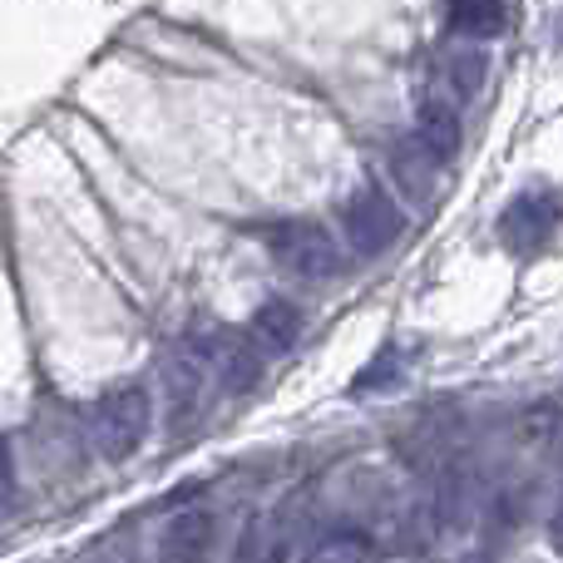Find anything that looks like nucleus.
I'll list each match as a JSON object with an SVG mask.
<instances>
[{
  "label": "nucleus",
  "instance_id": "f257e3e1",
  "mask_svg": "<svg viewBox=\"0 0 563 563\" xmlns=\"http://www.w3.org/2000/svg\"><path fill=\"white\" fill-rule=\"evenodd\" d=\"M148 426H154V390L129 380V386H114L89 416V440L104 460H129L139 445L148 440Z\"/></svg>",
  "mask_w": 563,
  "mask_h": 563
},
{
  "label": "nucleus",
  "instance_id": "f03ea898",
  "mask_svg": "<svg viewBox=\"0 0 563 563\" xmlns=\"http://www.w3.org/2000/svg\"><path fill=\"white\" fill-rule=\"evenodd\" d=\"M341 233H346V243L356 247L361 257H376L406 233V213L390 203V194L361 184L356 194L341 203Z\"/></svg>",
  "mask_w": 563,
  "mask_h": 563
},
{
  "label": "nucleus",
  "instance_id": "7ed1b4c3",
  "mask_svg": "<svg viewBox=\"0 0 563 563\" xmlns=\"http://www.w3.org/2000/svg\"><path fill=\"white\" fill-rule=\"evenodd\" d=\"M267 247L282 267H291L297 277H336L341 273V247L331 243L327 228L317 223H277L267 228Z\"/></svg>",
  "mask_w": 563,
  "mask_h": 563
},
{
  "label": "nucleus",
  "instance_id": "20e7f679",
  "mask_svg": "<svg viewBox=\"0 0 563 563\" xmlns=\"http://www.w3.org/2000/svg\"><path fill=\"white\" fill-rule=\"evenodd\" d=\"M559 223H563V198L554 188H529V194H519L515 203L505 208L499 238H505V247H515V253H539V247L559 233Z\"/></svg>",
  "mask_w": 563,
  "mask_h": 563
},
{
  "label": "nucleus",
  "instance_id": "39448f33",
  "mask_svg": "<svg viewBox=\"0 0 563 563\" xmlns=\"http://www.w3.org/2000/svg\"><path fill=\"white\" fill-rule=\"evenodd\" d=\"M213 534H218V525L208 509H184V515H174L164 529V563H208Z\"/></svg>",
  "mask_w": 563,
  "mask_h": 563
},
{
  "label": "nucleus",
  "instance_id": "423d86ee",
  "mask_svg": "<svg viewBox=\"0 0 563 563\" xmlns=\"http://www.w3.org/2000/svg\"><path fill=\"white\" fill-rule=\"evenodd\" d=\"M253 336L263 341L267 351H291L297 346V336H301V311L291 307V301H282V297L263 301L257 317H253Z\"/></svg>",
  "mask_w": 563,
  "mask_h": 563
},
{
  "label": "nucleus",
  "instance_id": "0eeeda50",
  "mask_svg": "<svg viewBox=\"0 0 563 563\" xmlns=\"http://www.w3.org/2000/svg\"><path fill=\"white\" fill-rule=\"evenodd\" d=\"M420 148H426L435 164L460 154V114L450 104H426L420 109Z\"/></svg>",
  "mask_w": 563,
  "mask_h": 563
},
{
  "label": "nucleus",
  "instance_id": "6e6552de",
  "mask_svg": "<svg viewBox=\"0 0 563 563\" xmlns=\"http://www.w3.org/2000/svg\"><path fill=\"white\" fill-rule=\"evenodd\" d=\"M509 25V10L505 5H485V0H470V5H455L450 10V30L465 40H495L505 35Z\"/></svg>",
  "mask_w": 563,
  "mask_h": 563
},
{
  "label": "nucleus",
  "instance_id": "1a4fd4ad",
  "mask_svg": "<svg viewBox=\"0 0 563 563\" xmlns=\"http://www.w3.org/2000/svg\"><path fill=\"white\" fill-rule=\"evenodd\" d=\"M257 380H263V356L247 346H228L223 351V390L243 396V390H253Z\"/></svg>",
  "mask_w": 563,
  "mask_h": 563
},
{
  "label": "nucleus",
  "instance_id": "9d476101",
  "mask_svg": "<svg viewBox=\"0 0 563 563\" xmlns=\"http://www.w3.org/2000/svg\"><path fill=\"white\" fill-rule=\"evenodd\" d=\"M164 376H168V390H174V416H178V406H194V396H198V366L174 356Z\"/></svg>",
  "mask_w": 563,
  "mask_h": 563
},
{
  "label": "nucleus",
  "instance_id": "9b49d317",
  "mask_svg": "<svg viewBox=\"0 0 563 563\" xmlns=\"http://www.w3.org/2000/svg\"><path fill=\"white\" fill-rule=\"evenodd\" d=\"M479 75H485V59H479V55L455 59V85L465 89V95H470V89H479Z\"/></svg>",
  "mask_w": 563,
  "mask_h": 563
},
{
  "label": "nucleus",
  "instance_id": "f8f14e48",
  "mask_svg": "<svg viewBox=\"0 0 563 563\" xmlns=\"http://www.w3.org/2000/svg\"><path fill=\"white\" fill-rule=\"evenodd\" d=\"M549 539H554V549L563 554V505L554 509V519H549Z\"/></svg>",
  "mask_w": 563,
  "mask_h": 563
},
{
  "label": "nucleus",
  "instance_id": "ddd939ff",
  "mask_svg": "<svg viewBox=\"0 0 563 563\" xmlns=\"http://www.w3.org/2000/svg\"><path fill=\"white\" fill-rule=\"evenodd\" d=\"M10 489V455H5V440H0V495Z\"/></svg>",
  "mask_w": 563,
  "mask_h": 563
}]
</instances>
